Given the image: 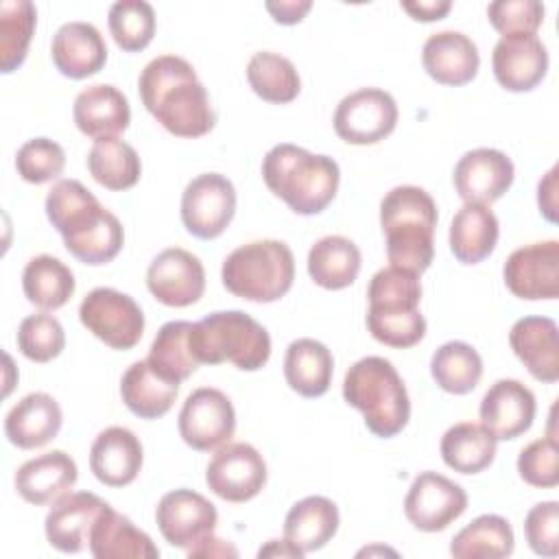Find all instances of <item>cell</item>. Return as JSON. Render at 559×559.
I'll return each mask as SVG.
<instances>
[{
    "mask_svg": "<svg viewBox=\"0 0 559 559\" xmlns=\"http://www.w3.org/2000/svg\"><path fill=\"white\" fill-rule=\"evenodd\" d=\"M138 92L146 111L177 138H201L216 124L207 90L183 57L151 59L140 72Z\"/></svg>",
    "mask_w": 559,
    "mask_h": 559,
    "instance_id": "obj_1",
    "label": "cell"
},
{
    "mask_svg": "<svg viewBox=\"0 0 559 559\" xmlns=\"http://www.w3.org/2000/svg\"><path fill=\"white\" fill-rule=\"evenodd\" d=\"M46 216L61 234L66 249L83 264L111 262L124 242V229L116 214L76 179H59L46 194Z\"/></svg>",
    "mask_w": 559,
    "mask_h": 559,
    "instance_id": "obj_2",
    "label": "cell"
},
{
    "mask_svg": "<svg viewBox=\"0 0 559 559\" xmlns=\"http://www.w3.org/2000/svg\"><path fill=\"white\" fill-rule=\"evenodd\" d=\"M391 266L421 275L435 258L437 203L419 186H395L380 203Z\"/></svg>",
    "mask_w": 559,
    "mask_h": 559,
    "instance_id": "obj_3",
    "label": "cell"
},
{
    "mask_svg": "<svg viewBox=\"0 0 559 559\" xmlns=\"http://www.w3.org/2000/svg\"><path fill=\"white\" fill-rule=\"evenodd\" d=\"M262 179L295 214L312 216L323 212L336 197L341 170L332 157L284 142L264 155Z\"/></svg>",
    "mask_w": 559,
    "mask_h": 559,
    "instance_id": "obj_4",
    "label": "cell"
},
{
    "mask_svg": "<svg viewBox=\"0 0 559 559\" xmlns=\"http://www.w3.org/2000/svg\"><path fill=\"white\" fill-rule=\"evenodd\" d=\"M343 397L362 413L369 432L382 439L402 432L411 419L404 380L393 362L382 356H365L345 371Z\"/></svg>",
    "mask_w": 559,
    "mask_h": 559,
    "instance_id": "obj_5",
    "label": "cell"
},
{
    "mask_svg": "<svg viewBox=\"0 0 559 559\" xmlns=\"http://www.w3.org/2000/svg\"><path fill=\"white\" fill-rule=\"evenodd\" d=\"M367 299V330L378 343L406 349L424 338L426 319L419 312V275L389 264L371 277Z\"/></svg>",
    "mask_w": 559,
    "mask_h": 559,
    "instance_id": "obj_6",
    "label": "cell"
},
{
    "mask_svg": "<svg viewBox=\"0 0 559 559\" xmlns=\"http://www.w3.org/2000/svg\"><path fill=\"white\" fill-rule=\"evenodd\" d=\"M190 349L197 362H231L240 371H258L271 358V336L242 310L210 312L192 323Z\"/></svg>",
    "mask_w": 559,
    "mask_h": 559,
    "instance_id": "obj_7",
    "label": "cell"
},
{
    "mask_svg": "<svg viewBox=\"0 0 559 559\" xmlns=\"http://www.w3.org/2000/svg\"><path fill=\"white\" fill-rule=\"evenodd\" d=\"M223 286L247 301L282 299L295 280V258L286 242L266 238L234 249L221 269Z\"/></svg>",
    "mask_w": 559,
    "mask_h": 559,
    "instance_id": "obj_8",
    "label": "cell"
},
{
    "mask_svg": "<svg viewBox=\"0 0 559 559\" xmlns=\"http://www.w3.org/2000/svg\"><path fill=\"white\" fill-rule=\"evenodd\" d=\"M81 323L111 349H131L144 334V314L133 297L116 288H94L79 306Z\"/></svg>",
    "mask_w": 559,
    "mask_h": 559,
    "instance_id": "obj_9",
    "label": "cell"
},
{
    "mask_svg": "<svg viewBox=\"0 0 559 559\" xmlns=\"http://www.w3.org/2000/svg\"><path fill=\"white\" fill-rule=\"evenodd\" d=\"M336 135L356 146L378 144L397 124L395 98L380 87H360L341 98L334 111Z\"/></svg>",
    "mask_w": 559,
    "mask_h": 559,
    "instance_id": "obj_10",
    "label": "cell"
},
{
    "mask_svg": "<svg viewBox=\"0 0 559 559\" xmlns=\"http://www.w3.org/2000/svg\"><path fill=\"white\" fill-rule=\"evenodd\" d=\"M236 214V188L218 173L194 177L181 194V223L201 240L218 238Z\"/></svg>",
    "mask_w": 559,
    "mask_h": 559,
    "instance_id": "obj_11",
    "label": "cell"
},
{
    "mask_svg": "<svg viewBox=\"0 0 559 559\" xmlns=\"http://www.w3.org/2000/svg\"><path fill=\"white\" fill-rule=\"evenodd\" d=\"M177 426L186 445L210 452L229 443L236 430V413L223 391L201 386L186 397Z\"/></svg>",
    "mask_w": 559,
    "mask_h": 559,
    "instance_id": "obj_12",
    "label": "cell"
},
{
    "mask_svg": "<svg viewBox=\"0 0 559 559\" xmlns=\"http://www.w3.org/2000/svg\"><path fill=\"white\" fill-rule=\"evenodd\" d=\"M205 483L227 502H247L264 489L266 463L251 443H225L210 459Z\"/></svg>",
    "mask_w": 559,
    "mask_h": 559,
    "instance_id": "obj_13",
    "label": "cell"
},
{
    "mask_svg": "<svg viewBox=\"0 0 559 559\" xmlns=\"http://www.w3.org/2000/svg\"><path fill=\"white\" fill-rule=\"evenodd\" d=\"M465 489L459 483L430 469L415 476L404 498V515L415 528L424 533H439L448 528L465 513Z\"/></svg>",
    "mask_w": 559,
    "mask_h": 559,
    "instance_id": "obj_14",
    "label": "cell"
},
{
    "mask_svg": "<svg viewBox=\"0 0 559 559\" xmlns=\"http://www.w3.org/2000/svg\"><path fill=\"white\" fill-rule=\"evenodd\" d=\"M155 522L170 546L190 550L214 535L218 513L205 496L192 489H173L159 498Z\"/></svg>",
    "mask_w": 559,
    "mask_h": 559,
    "instance_id": "obj_15",
    "label": "cell"
},
{
    "mask_svg": "<svg viewBox=\"0 0 559 559\" xmlns=\"http://www.w3.org/2000/svg\"><path fill=\"white\" fill-rule=\"evenodd\" d=\"M146 286L159 304L186 308L203 297L205 269L194 253L181 247H168L151 260L146 269Z\"/></svg>",
    "mask_w": 559,
    "mask_h": 559,
    "instance_id": "obj_16",
    "label": "cell"
},
{
    "mask_svg": "<svg viewBox=\"0 0 559 559\" xmlns=\"http://www.w3.org/2000/svg\"><path fill=\"white\" fill-rule=\"evenodd\" d=\"M507 288L528 301L559 297V242L544 240L515 249L502 269Z\"/></svg>",
    "mask_w": 559,
    "mask_h": 559,
    "instance_id": "obj_17",
    "label": "cell"
},
{
    "mask_svg": "<svg viewBox=\"0 0 559 559\" xmlns=\"http://www.w3.org/2000/svg\"><path fill=\"white\" fill-rule=\"evenodd\" d=\"M513 177V162L502 151L474 148L456 162L452 183L465 203L491 205L511 188Z\"/></svg>",
    "mask_w": 559,
    "mask_h": 559,
    "instance_id": "obj_18",
    "label": "cell"
},
{
    "mask_svg": "<svg viewBox=\"0 0 559 559\" xmlns=\"http://www.w3.org/2000/svg\"><path fill=\"white\" fill-rule=\"evenodd\" d=\"M537 402L520 380L502 378L493 382L480 400V426L496 439L507 441L524 435L535 419Z\"/></svg>",
    "mask_w": 559,
    "mask_h": 559,
    "instance_id": "obj_19",
    "label": "cell"
},
{
    "mask_svg": "<svg viewBox=\"0 0 559 559\" xmlns=\"http://www.w3.org/2000/svg\"><path fill=\"white\" fill-rule=\"evenodd\" d=\"M493 76L509 92H531L548 72V50L537 35H504L491 52Z\"/></svg>",
    "mask_w": 559,
    "mask_h": 559,
    "instance_id": "obj_20",
    "label": "cell"
},
{
    "mask_svg": "<svg viewBox=\"0 0 559 559\" xmlns=\"http://www.w3.org/2000/svg\"><path fill=\"white\" fill-rule=\"evenodd\" d=\"M105 507L107 502L92 491L61 496L44 520L48 544L61 552H81L90 546V531Z\"/></svg>",
    "mask_w": 559,
    "mask_h": 559,
    "instance_id": "obj_21",
    "label": "cell"
},
{
    "mask_svg": "<svg viewBox=\"0 0 559 559\" xmlns=\"http://www.w3.org/2000/svg\"><path fill=\"white\" fill-rule=\"evenodd\" d=\"M142 461L140 439L122 426L100 430L90 448V469L107 487L131 485L142 469Z\"/></svg>",
    "mask_w": 559,
    "mask_h": 559,
    "instance_id": "obj_22",
    "label": "cell"
},
{
    "mask_svg": "<svg viewBox=\"0 0 559 559\" xmlns=\"http://www.w3.org/2000/svg\"><path fill=\"white\" fill-rule=\"evenodd\" d=\"M421 63L428 76L441 85H465L474 81L480 66L476 44L459 31L432 33L421 48Z\"/></svg>",
    "mask_w": 559,
    "mask_h": 559,
    "instance_id": "obj_23",
    "label": "cell"
},
{
    "mask_svg": "<svg viewBox=\"0 0 559 559\" xmlns=\"http://www.w3.org/2000/svg\"><path fill=\"white\" fill-rule=\"evenodd\" d=\"M509 345L535 380L546 384L559 380V330L552 319H518L509 332Z\"/></svg>",
    "mask_w": 559,
    "mask_h": 559,
    "instance_id": "obj_24",
    "label": "cell"
},
{
    "mask_svg": "<svg viewBox=\"0 0 559 559\" xmlns=\"http://www.w3.org/2000/svg\"><path fill=\"white\" fill-rule=\"evenodd\" d=\"M50 57L63 76L79 81L103 70L107 61V46L94 24L68 22L52 35Z\"/></svg>",
    "mask_w": 559,
    "mask_h": 559,
    "instance_id": "obj_25",
    "label": "cell"
},
{
    "mask_svg": "<svg viewBox=\"0 0 559 559\" xmlns=\"http://www.w3.org/2000/svg\"><path fill=\"white\" fill-rule=\"evenodd\" d=\"M72 118L83 135L103 140L116 138L129 127L131 109L127 96L118 87L109 83H94L76 94Z\"/></svg>",
    "mask_w": 559,
    "mask_h": 559,
    "instance_id": "obj_26",
    "label": "cell"
},
{
    "mask_svg": "<svg viewBox=\"0 0 559 559\" xmlns=\"http://www.w3.org/2000/svg\"><path fill=\"white\" fill-rule=\"evenodd\" d=\"M76 478L79 469L74 459L63 450H52L17 467L15 489L26 502L41 507L52 504L61 496L70 493V489L76 485Z\"/></svg>",
    "mask_w": 559,
    "mask_h": 559,
    "instance_id": "obj_27",
    "label": "cell"
},
{
    "mask_svg": "<svg viewBox=\"0 0 559 559\" xmlns=\"http://www.w3.org/2000/svg\"><path fill=\"white\" fill-rule=\"evenodd\" d=\"M63 424L59 402L48 393L24 395L4 417L7 439L22 450H35L52 441Z\"/></svg>",
    "mask_w": 559,
    "mask_h": 559,
    "instance_id": "obj_28",
    "label": "cell"
},
{
    "mask_svg": "<svg viewBox=\"0 0 559 559\" xmlns=\"http://www.w3.org/2000/svg\"><path fill=\"white\" fill-rule=\"evenodd\" d=\"M90 552L96 559H155L159 548L127 515L107 504L90 531Z\"/></svg>",
    "mask_w": 559,
    "mask_h": 559,
    "instance_id": "obj_29",
    "label": "cell"
},
{
    "mask_svg": "<svg viewBox=\"0 0 559 559\" xmlns=\"http://www.w3.org/2000/svg\"><path fill=\"white\" fill-rule=\"evenodd\" d=\"M500 225L496 214L480 203H465L450 223V251L461 264H478L498 245Z\"/></svg>",
    "mask_w": 559,
    "mask_h": 559,
    "instance_id": "obj_30",
    "label": "cell"
},
{
    "mask_svg": "<svg viewBox=\"0 0 559 559\" xmlns=\"http://www.w3.org/2000/svg\"><path fill=\"white\" fill-rule=\"evenodd\" d=\"M338 507L325 496H308L290 507L284 520V539L304 555L323 548L338 531Z\"/></svg>",
    "mask_w": 559,
    "mask_h": 559,
    "instance_id": "obj_31",
    "label": "cell"
},
{
    "mask_svg": "<svg viewBox=\"0 0 559 559\" xmlns=\"http://www.w3.org/2000/svg\"><path fill=\"white\" fill-rule=\"evenodd\" d=\"M334 373L330 349L314 338H297L286 347L284 378L301 397H321L328 393Z\"/></svg>",
    "mask_w": 559,
    "mask_h": 559,
    "instance_id": "obj_32",
    "label": "cell"
},
{
    "mask_svg": "<svg viewBox=\"0 0 559 559\" xmlns=\"http://www.w3.org/2000/svg\"><path fill=\"white\" fill-rule=\"evenodd\" d=\"M179 395V384L162 378L146 360H135L120 380L124 406L140 419L166 415Z\"/></svg>",
    "mask_w": 559,
    "mask_h": 559,
    "instance_id": "obj_33",
    "label": "cell"
},
{
    "mask_svg": "<svg viewBox=\"0 0 559 559\" xmlns=\"http://www.w3.org/2000/svg\"><path fill=\"white\" fill-rule=\"evenodd\" d=\"M360 249L345 236H325L308 251V275L325 290H341L356 282Z\"/></svg>",
    "mask_w": 559,
    "mask_h": 559,
    "instance_id": "obj_34",
    "label": "cell"
},
{
    "mask_svg": "<svg viewBox=\"0 0 559 559\" xmlns=\"http://www.w3.org/2000/svg\"><path fill=\"white\" fill-rule=\"evenodd\" d=\"M74 275L70 266H66L59 258L41 253L26 262L22 273V290L24 297L41 308L57 310L70 301L74 295Z\"/></svg>",
    "mask_w": 559,
    "mask_h": 559,
    "instance_id": "obj_35",
    "label": "cell"
},
{
    "mask_svg": "<svg viewBox=\"0 0 559 559\" xmlns=\"http://www.w3.org/2000/svg\"><path fill=\"white\" fill-rule=\"evenodd\" d=\"M443 463L459 474H478L496 459V439L472 421L450 426L439 443Z\"/></svg>",
    "mask_w": 559,
    "mask_h": 559,
    "instance_id": "obj_36",
    "label": "cell"
},
{
    "mask_svg": "<svg viewBox=\"0 0 559 559\" xmlns=\"http://www.w3.org/2000/svg\"><path fill=\"white\" fill-rule=\"evenodd\" d=\"M515 537L507 518L485 513L461 528L450 542V555L456 559H502L513 552Z\"/></svg>",
    "mask_w": 559,
    "mask_h": 559,
    "instance_id": "obj_37",
    "label": "cell"
},
{
    "mask_svg": "<svg viewBox=\"0 0 559 559\" xmlns=\"http://www.w3.org/2000/svg\"><path fill=\"white\" fill-rule=\"evenodd\" d=\"M87 170L107 190H129L140 181L142 162L131 144L118 138L94 140L87 153Z\"/></svg>",
    "mask_w": 559,
    "mask_h": 559,
    "instance_id": "obj_38",
    "label": "cell"
},
{
    "mask_svg": "<svg viewBox=\"0 0 559 559\" xmlns=\"http://www.w3.org/2000/svg\"><path fill=\"white\" fill-rule=\"evenodd\" d=\"M190 321H168L164 323L153 343L146 362L166 380L181 384L186 378H190L199 362L192 356L190 349Z\"/></svg>",
    "mask_w": 559,
    "mask_h": 559,
    "instance_id": "obj_39",
    "label": "cell"
},
{
    "mask_svg": "<svg viewBox=\"0 0 559 559\" xmlns=\"http://www.w3.org/2000/svg\"><path fill=\"white\" fill-rule=\"evenodd\" d=\"M247 81L262 100L273 105H286L295 100L301 90V81L293 61L271 50H260L249 59Z\"/></svg>",
    "mask_w": 559,
    "mask_h": 559,
    "instance_id": "obj_40",
    "label": "cell"
},
{
    "mask_svg": "<svg viewBox=\"0 0 559 559\" xmlns=\"http://www.w3.org/2000/svg\"><path fill=\"white\" fill-rule=\"evenodd\" d=\"M430 373L443 391L465 395L474 391L483 378V358L472 345L448 341L432 354Z\"/></svg>",
    "mask_w": 559,
    "mask_h": 559,
    "instance_id": "obj_41",
    "label": "cell"
},
{
    "mask_svg": "<svg viewBox=\"0 0 559 559\" xmlns=\"http://www.w3.org/2000/svg\"><path fill=\"white\" fill-rule=\"evenodd\" d=\"M37 24V9L28 0L0 2V70L4 74L17 70L28 52V44Z\"/></svg>",
    "mask_w": 559,
    "mask_h": 559,
    "instance_id": "obj_42",
    "label": "cell"
},
{
    "mask_svg": "<svg viewBox=\"0 0 559 559\" xmlns=\"http://www.w3.org/2000/svg\"><path fill=\"white\" fill-rule=\"evenodd\" d=\"M109 33L124 52L144 50L155 35V11L144 0H118L109 7Z\"/></svg>",
    "mask_w": 559,
    "mask_h": 559,
    "instance_id": "obj_43",
    "label": "cell"
},
{
    "mask_svg": "<svg viewBox=\"0 0 559 559\" xmlns=\"http://www.w3.org/2000/svg\"><path fill=\"white\" fill-rule=\"evenodd\" d=\"M66 334L57 317L48 312L28 314L17 328V349L33 362H48L61 354Z\"/></svg>",
    "mask_w": 559,
    "mask_h": 559,
    "instance_id": "obj_44",
    "label": "cell"
},
{
    "mask_svg": "<svg viewBox=\"0 0 559 559\" xmlns=\"http://www.w3.org/2000/svg\"><path fill=\"white\" fill-rule=\"evenodd\" d=\"M17 175L28 183H46L57 179L66 168V151L48 138H33L15 153Z\"/></svg>",
    "mask_w": 559,
    "mask_h": 559,
    "instance_id": "obj_45",
    "label": "cell"
},
{
    "mask_svg": "<svg viewBox=\"0 0 559 559\" xmlns=\"http://www.w3.org/2000/svg\"><path fill=\"white\" fill-rule=\"evenodd\" d=\"M518 474L524 483L539 489L559 485V443L552 437H542L522 448L518 456Z\"/></svg>",
    "mask_w": 559,
    "mask_h": 559,
    "instance_id": "obj_46",
    "label": "cell"
},
{
    "mask_svg": "<svg viewBox=\"0 0 559 559\" xmlns=\"http://www.w3.org/2000/svg\"><path fill=\"white\" fill-rule=\"evenodd\" d=\"M489 24L504 35H535L544 22V4L537 0H496L487 7Z\"/></svg>",
    "mask_w": 559,
    "mask_h": 559,
    "instance_id": "obj_47",
    "label": "cell"
},
{
    "mask_svg": "<svg viewBox=\"0 0 559 559\" xmlns=\"http://www.w3.org/2000/svg\"><path fill=\"white\" fill-rule=\"evenodd\" d=\"M524 535L535 555L557 557L559 552V502L546 500L535 507L524 518Z\"/></svg>",
    "mask_w": 559,
    "mask_h": 559,
    "instance_id": "obj_48",
    "label": "cell"
},
{
    "mask_svg": "<svg viewBox=\"0 0 559 559\" xmlns=\"http://www.w3.org/2000/svg\"><path fill=\"white\" fill-rule=\"evenodd\" d=\"M266 11L273 15L277 24H297L306 17V13L312 9L310 0H280V2H266Z\"/></svg>",
    "mask_w": 559,
    "mask_h": 559,
    "instance_id": "obj_49",
    "label": "cell"
},
{
    "mask_svg": "<svg viewBox=\"0 0 559 559\" xmlns=\"http://www.w3.org/2000/svg\"><path fill=\"white\" fill-rule=\"evenodd\" d=\"M537 205L546 221H557V166H552L537 186Z\"/></svg>",
    "mask_w": 559,
    "mask_h": 559,
    "instance_id": "obj_50",
    "label": "cell"
},
{
    "mask_svg": "<svg viewBox=\"0 0 559 559\" xmlns=\"http://www.w3.org/2000/svg\"><path fill=\"white\" fill-rule=\"evenodd\" d=\"M402 9L419 22H435L448 15L452 9L450 0H417V2H402Z\"/></svg>",
    "mask_w": 559,
    "mask_h": 559,
    "instance_id": "obj_51",
    "label": "cell"
},
{
    "mask_svg": "<svg viewBox=\"0 0 559 559\" xmlns=\"http://www.w3.org/2000/svg\"><path fill=\"white\" fill-rule=\"evenodd\" d=\"M186 552L190 559L192 557H238V550L231 544H227L214 535L205 537L203 542H199L194 548H190Z\"/></svg>",
    "mask_w": 559,
    "mask_h": 559,
    "instance_id": "obj_52",
    "label": "cell"
},
{
    "mask_svg": "<svg viewBox=\"0 0 559 559\" xmlns=\"http://www.w3.org/2000/svg\"><path fill=\"white\" fill-rule=\"evenodd\" d=\"M258 557H304L299 548H295L288 539H269L266 546L258 550Z\"/></svg>",
    "mask_w": 559,
    "mask_h": 559,
    "instance_id": "obj_53",
    "label": "cell"
}]
</instances>
